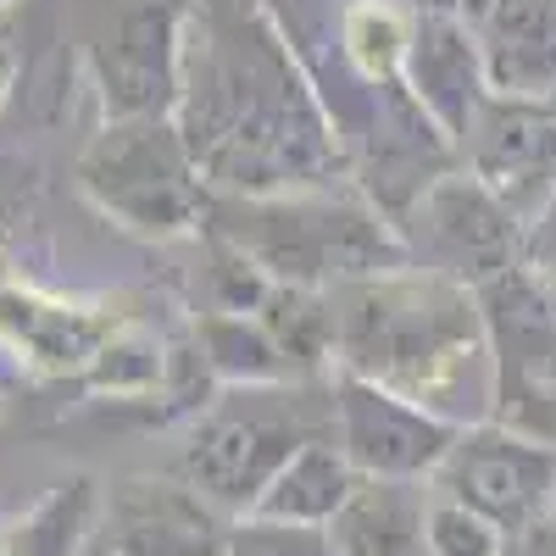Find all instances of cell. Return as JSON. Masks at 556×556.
I'll return each mask as SVG.
<instances>
[{
  "instance_id": "cell-4",
  "label": "cell",
  "mask_w": 556,
  "mask_h": 556,
  "mask_svg": "<svg viewBox=\"0 0 556 556\" xmlns=\"http://www.w3.org/2000/svg\"><path fill=\"white\" fill-rule=\"evenodd\" d=\"M351 456L362 462L367 473H412V468H424V462L440 451V434L429 424H417V417L384 406L379 395H362L351 406Z\"/></svg>"
},
{
  "instance_id": "cell-1",
  "label": "cell",
  "mask_w": 556,
  "mask_h": 556,
  "mask_svg": "<svg viewBox=\"0 0 556 556\" xmlns=\"http://www.w3.org/2000/svg\"><path fill=\"white\" fill-rule=\"evenodd\" d=\"M117 545L128 556H217V529L178 490L134 484L117 506Z\"/></svg>"
},
{
  "instance_id": "cell-8",
  "label": "cell",
  "mask_w": 556,
  "mask_h": 556,
  "mask_svg": "<svg viewBox=\"0 0 556 556\" xmlns=\"http://www.w3.org/2000/svg\"><path fill=\"white\" fill-rule=\"evenodd\" d=\"M351 39H356V62H362L367 73H379V67H390V56H395L401 28H395L390 17H379V12H356V17H351Z\"/></svg>"
},
{
  "instance_id": "cell-6",
  "label": "cell",
  "mask_w": 556,
  "mask_h": 556,
  "mask_svg": "<svg viewBox=\"0 0 556 556\" xmlns=\"http://www.w3.org/2000/svg\"><path fill=\"white\" fill-rule=\"evenodd\" d=\"M429 556H495V540L468 506H445L429 523Z\"/></svg>"
},
{
  "instance_id": "cell-5",
  "label": "cell",
  "mask_w": 556,
  "mask_h": 556,
  "mask_svg": "<svg viewBox=\"0 0 556 556\" xmlns=\"http://www.w3.org/2000/svg\"><path fill=\"white\" fill-rule=\"evenodd\" d=\"M351 495V479L334 456L306 451L290 456L285 468L273 473V490L262 495V518L273 523H312V518H334Z\"/></svg>"
},
{
  "instance_id": "cell-2",
  "label": "cell",
  "mask_w": 556,
  "mask_h": 556,
  "mask_svg": "<svg viewBox=\"0 0 556 556\" xmlns=\"http://www.w3.org/2000/svg\"><path fill=\"white\" fill-rule=\"evenodd\" d=\"M456 495L473 506V513H490L501 523H523L540 495H545V462L529 456V451H484V445H468L451 473Z\"/></svg>"
},
{
  "instance_id": "cell-7",
  "label": "cell",
  "mask_w": 556,
  "mask_h": 556,
  "mask_svg": "<svg viewBox=\"0 0 556 556\" xmlns=\"http://www.w3.org/2000/svg\"><path fill=\"white\" fill-rule=\"evenodd\" d=\"M235 556H334V545L317 540L306 523H262L240 540Z\"/></svg>"
},
{
  "instance_id": "cell-3",
  "label": "cell",
  "mask_w": 556,
  "mask_h": 556,
  "mask_svg": "<svg viewBox=\"0 0 556 556\" xmlns=\"http://www.w3.org/2000/svg\"><path fill=\"white\" fill-rule=\"evenodd\" d=\"M329 545H334V556H429L424 534H417L412 506L390 484L351 490L345 506L334 513Z\"/></svg>"
}]
</instances>
